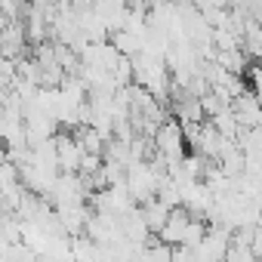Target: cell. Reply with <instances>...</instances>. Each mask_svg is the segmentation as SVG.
<instances>
[{
	"label": "cell",
	"mask_w": 262,
	"mask_h": 262,
	"mask_svg": "<svg viewBox=\"0 0 262 262\" xmlns=\"http://www.w3.org/2000/svg\"><path fill=\"white\" fill-rule=\"evenodd\" d=\"M62 185H65V188H71L74 182H71V179H62ZM74 198H77V191H74V194H71V191H65V201H68V204H74Z\"/></svg>",
	"instance_id": "6da1fadb"
}]
</instances>
